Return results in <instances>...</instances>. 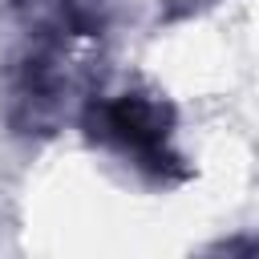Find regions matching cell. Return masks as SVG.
<instances>
[{
	"label": "cell",
	"mask_w": 259,
	"mask_h": 259,
	"mask_svg": "<svg viewBox=\"0 0 259 259\" xmlns=\"http://www.w3.org/2000/svg\"><path fill=\"white\" fill-rule=\"evenodd\" d=\"M81 130L93 146L109 150L125 166H134L150 182H182L190 178L186 158L174 146V105L146 89L125 93H93L81 101Z\"/></svg>",
	"instance_id": "obj_1"
},
{
	"label": "cell",
	"mask_w": 259,
	"mask_h": 259,
	"mask_svg": "<svg viewBox=\"0 0 259 259\" xmlns=\"http://www.w3.org/2000/svg\"><path fill=\"white\" fill-rule=\"evenodd\" d=\"M73 97L69 45L24 36L0 65V117L16 138H53Z\"/></svg>",
	"instance_id": "obj_2"
},
{
	"label": "cell",
	"mask_w": 259,
	"mask_h": 259,
	"mask_svg": "<svg viewBox=\"0 0 259 259\" xmlns=\"http://www.w3.org/2000/svg\"><path fill=\"white\" fill-rule=\"evenodd\" d=\"M8 16L16 28L32 40H53V45H73L85 36H101L105 20L97 8L85 0H4Z\"/></svg>",
	"instance_id": "obj_3"
},
{
	"label": "cell",
	"mask_w": 259,
	"mask_h": 259,
	"mask_svg": "<svg viewBox=\"0 0 259 259\" xmlns=\"http://www.w3.org/2000/svg\"><path fill=\"white\" fill-rule=\"evenodd\" d=\"M214 251H223V255H239V251L259 255V239H227V243H219Z\"/></svg>",
	"instance_id": "obj_4"
}]
</instances>
